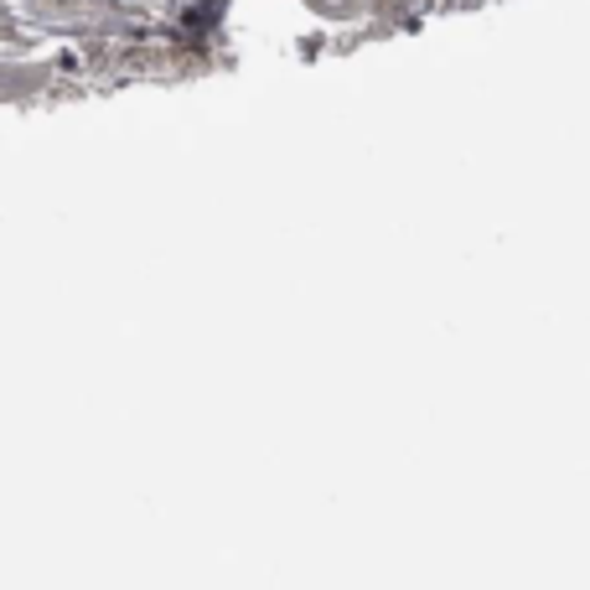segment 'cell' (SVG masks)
<instances>
[{
  "label": "cell",
  "mask_w": 590,
  "mask_h": 590,
  "mask_svg": "<svg viewBox=\"0 0 590 590\" xmlns=\"http://www.w3.org/2000/svg\"><path fill=\"white\" fill-rule=\"evenodd\" d=\"M311 11H321V16H353V0H311Z\"/></svg>",
  "instance_id": "6da1fadb"
}]
</instances>
